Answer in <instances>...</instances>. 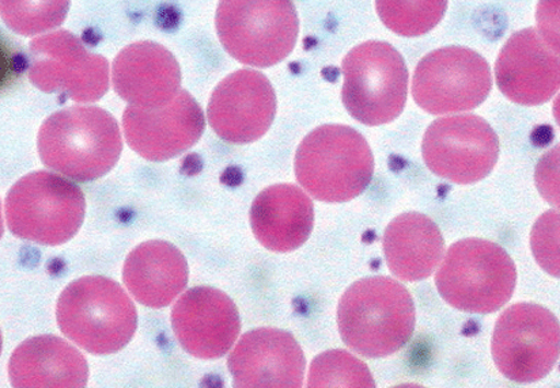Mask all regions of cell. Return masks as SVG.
Masks as SVG:
<instances>
[{
    "mask_svg": "<svg viewBox=\"0 0 560 388\" xmlns=\"http://www.w3.org/2000/svg\"><path fill=\"white\" fill-rule=\"evenodd\" d=\"M535 183L542 199L560 210V143L537 163Z\"/></svg>",
    "mask_w": 560,
    "mask_h": 388,
    "instance_id": "27",
    "label": "cell"
},
{
    "mask_svg": "<svg viewBox=\"0 0 560 388\" xmlns=\"http://www.w3.org/2000/svg\"><path fill=\"white\" fill-rule=\"evenodd\" d=\"M491 87L490 66L478 52L446 47L419 61L412 95L428 114L450 115L478 108L489 97Z\"/></svg>",
    "mask_w": 560,
    "mask_h": 388,
    "instance_id": "10",
    "label": "cell"
},
{
    "mask_svg": "<svg viewBox=\"0 0 560 388\" xmlns=\"http://www.w3.org/2000/svg\"><path fill=\"white\" fill-rule=\"evenodd\" d=\"M9 378L11 386L19 388H81L88 386L89 365L63 339L38 336L11 354Z\"/></svg>",
    "mask_w": 560,
    "mask_h": 388,
    "instance_id": "20",
    "label": "cell"
},
{
    "mask_svg": "<svg viewBox=\"0 0 560 388\" xmlns=\"http://www.w3.org/2000/svg\"><path fill=\"white\" fill-rule=\"evenodd\" d=\"M530 247L542 271L560 279V211H547L537 219L530 233Z\"/></svg>",
    "mask_w": 560,
    "mask_h": 388,
    "instance_id": "26",
    "label": "cell"
},
{
    "mask_svg": "<svg viewBox=\"0 0 560 388\" xmlns=\"http://www.w3.org/2000/svg\"><path fill=\"white\" fill-rule=\"evenodd\" d=\"M368 365L346 351H329L313 360L307 387H374Z\"/></svg>",
    "mask_w": 560,
    "mask_h": 388,
    "instance_id": "25",
    "label": "cell"
},
{
    "mask_svg": "<svg viewBox=\"0 0 560 388\" xmlns=\"http://www.w3.org/2000/svg\"><path fill=\"white\" fill-rule=\"evenodd\" d=\"M128 145L150 162H165L186 153L199 142L206 118L200 105L182 90L164 108L128 106L122 114Z\"/></svg>",
    "mask_w": 560,
    "mask_h": 388,
    "instance_id": "14",
    "label": "cell"
},
{
    "mask_svg": "<svg viewBox=\"0 0 560 388\" xmlns=\"http://www.w3.org/2000/svg\"><path fill=\"white\" fill-rule=\"evenodd\" d=\"M56 319L67 339L98 356L121 351L138 328L130 296L104 275H85L67 285L56 307Z\"/></svg>",
    "mask_w": 560,
    "mask_h": 388,
    "instance_id": "3",
    "label": "cell"
},
{
    "mask_svg": "<svg viewBox=\"0 0 560 388\" xmlns=\"http://www.w3.org/2000/svg\"><path fill=\"white\" fill-rule=\"evenodd\" d=\"M276 115V90L255 70H238L223 79L207 108L211 128L232 144L254 143L265 137Z\"/></svg>",
    "mask_w": 560,
    "mask_h": 388,
    "instance_id": "13",
    "label": "cell"
},
{
    "mask_svg": "<svg viewBox=\"0 0 560 388\" xmlns=\"http://www.w3.org/2000/svg\"><path fill=\"white\" fill-rule=\"evenodd\" d=\"M69 8L70 3L66 0H50V2L3 0L0 2V13L4 24L22 36H35L60 26L69 13Z\"/></svg>",
    "mask_w": 560,
    "mask_h": 388,
    "instance_id": "23",
    "label": "cell"
},
{
    "mask_svg": "<svg viewBox=\"0 0 560 388\" xmlns=\"http://www.w3.org/2000/svg\"><path fill=\"white\" fill-rule=\"evenodd\" d=\"M377 13L384 24L397 35L422 36L440 24L447 9L446 2H377Z\"/></svg>",
    "mask_w": 560,
    "mask_h": 388,
    "instance_id": "24",
    "label": "cell"
},
{
    "mask_svg": "<svg viewBox=\"0 0 560 388\" xmlns=\"http://www.w3.org/2000/svg\"><path fill=\"white\" fill-rule=\"evenodd\" d=\"M315 223L311 197L290 184L273 185L256 197L250 208V227L268 250L289 252L310 238Z\"/></svg>",
    "mask_w": 560,
    "mask_h": 388,
    "instance_id": "19",
    "label": "cell"
},
{
    "mask_svg": "<svg viewBox=\"0 0 560 388\" xmlns=\"http://www.w3.org/2000/svg\"><path fill=\"white\" fill-rule=\"evenodd\" d=\"M172 328L184 351L196 358L215 360L232 350L241 331L234 302L211 286H195L172 308Z\"/></svg>",
    "mask_w": 560,
    "mask_h": 388,
    "instance_id": "15",
    "label": "cell"
},
{
    "mask_svg": "<svg viewBox=\"0 0 560 388\" xmlns=\"http://www.w3.org/2000/svg\"><path fill=\"white\" fill-rule=\"evenodd\" d=\"M416 322L410 292L384 275L357 281L339 302L341 340L363 357H388L400 351L411 340Z\"/></svg>",
    "mask_w": 560,
    "mask_h": 388,
    "instance_id": "1",
    "label": "cell"
},
{
    "mask_svg": "<svg viewBox=\"0 0 560 388\" xmlns=\"http://www.w3.org/2000/svg\"><path fill=\"white\" fill-rule=\"evenodd\" d=\"M341 98L347 111L365 126H383L405 110L408 70L405 59L384 42H368L347 54Z\"/></svg>",
    "mask_w": 560,
    "mask_h": 388,
    "instance_id": "8",
    "label": "cell"
},
{
    "mask_svg": "<svg viewBox=\"0 0 560 388\" xmlns=\"http://www.w3.org/2000/svg\"><path fill=\"white\" fill-rule=\"evenodd\" d=\"M371 145L354 128L329 124L302 140L295 154V176L315 199L346 202L365 192L372 183Z\"/></svg>",
    "mask_w": 560,
    "mask_h": 388,
    "instance_id": "4",
    "label": "cell"
},
{
    "mask_svg": "<svg viewBox=\"0 0 560 388\" xmlns=\"http://www.w3.org/2000/svg\"><path fill=\"white\" fill-rule=\"evenodd\" d=\"M37 149L50 171L89 183L116 166L122 139L119 124L108 111L98 106H72L43 122Z\"/></svg>",
    "mask_w": 560,
    "mask_h": 388,
    "instance_id": "2",
    "label": "cell"
},
{
    "mask_svg": "<svg viewBox=\"0 0 560 388\" xmlns=\"http://www.w3.org/2000/svg\"><path fill=\"white\" fill-rule=\"evenodd\" d=\"M517 271L502 246L485 239H464L450 247L435 285L457 310L491 314L514 294Z\"/></svg>",
    "mask_w": 560,
    "mask_h": 388,
    "instance_id": "6",
    "label": "cell"
},
{
    "mask_svg": "<svg viewBox=\"0 0 560 388\" xmlns=\"http://www.w3.org/2000/svg\"><path fill=\"white\" fill-rule=\"evenodd\" d=\"M228 367L234 387L300 388L304 386L306 362L293 334L262 328L241 337Z\"/></svg>",
    "mask_w": 560,
    "mask_h": 388,
    "instance_id": "16",
    "label": "cell"
},
{
    "mask_svg": "<svg viewBox=\"0 0 560 388\" xmlns=\"http://www.w3.org/2000/svg\"><path fill=\"white\" fill-rule=\"evenodd\" d=\"M422 151L425 165L435 176L469 185L492 172L500 156V140L479 116H451L431 124Z\"/></svg>",
    "mask_w": 560,
    "mask_h": 388,
    "instance_id": "12",
    "label": "cell"
},
{
    "mask_svg": "<svg viewBox=\"0 0 560 388\" xmlns=\"http://www.w3.org/2000/svg\"><path fill=\"white\" fill-rule=\"evenodd\" d=\"M495 81L515 104H546L560 89V55L548 47L535 27L514 33L495 63Z\"/></svg>",
    "mask_w": 560,
    "mask_h": 388,
    "instance_id": "17",
    "label": "cell"
},
{
    "mask_svg": "<svg viewBox=\"0 0 560 388\" xmlns=\"http://www.w3.org/2000/svg\"><path fill=\"white\" fill-rule=\"evenodd\" d=\"M498 369L515 384L546 378L560 357V324L534 303L509 307L497 320L491 344Z\"/></svg>",
    "mask_w": 560,
    "mask_h": 388,
    "instance_id": "9",
    "label": "cell"
},
{
    "mask_svg": "<svg viewBox=\"0 0 560 388\" xmlns=\"http://www.w3.org/2000/svg\"><path fill=\"white\" fill-rule=\"evenodd\" d=\"M215 25L222 47L232 58L260 69L288 58L300 32L295 5L289 0L220 2Z\"/></svg>",
    "mask_w": 560,
    "mask_h": 388,
    "instance_id": "7",
    "label": "cell"
},
{
    "mask_svg": "<svg viewBox=\"0 0 560 388\" xmlns=\"http://www.w3.org/2000/svg\"><path fill=\"white\" fill-rule=\"evenodd\" d=\"M112 83L119 97L130 106L164 108L182 92V69L164 45L138 42L116 56Z\"/></svg>",
    "mask_w": 560,
    "mask_h": 388,
    "instance_id": "18",
    "label": "cell"
},
{
    "mask_svg": "<svg viewBox=\"0 0 560 388\" xmlns=\"http://www.w3.org/2000/svg\"><path fill=\"white\" fill-rule=\"evenodd\" d=\"M383 244L389 271L410 283L430 278L445 251L439 226L418 212L394 219L385 230Z\"/></svg>",
    "mask_w": 560,
    "mask_h": 388,
    "instance_id": "22",
    "label": "cell"
},
{
    "mask_svg": "<svg viewBox=\"0 0 560 388\" xmlns=\"http://www.w3.org/2000/svg\"><path fill=\"white\" fill-rule=\"evenodd\" d=\"M27 77L38 90L66 95L75 103H95L109 89V63L92 54L69 31L33 39Z\"/></svg>",
    "mask_w": 560,
    "mask_h": 388,
    "instance_id": "11",
    "label": "cell"
},
{
    "mask_svg": "<svg viewBox=\"0 0 560 388\" xmlns=\"http://www.w3.org/2000/svg\"><path fill=\"white\" fill-rule=\"evenodd\" d=\"M553 117H556V120L560 128V94L558 95L556 103H553Z\"/></svg>",
    "mask_w": 560,
    "mask_h": 388,
    "instance_id": "29",
    "label": "cell"
},
{
    "mask_svg": "<svg viewBox=\"0 0 560 388\" xmlns=\"http://www.w3.org/2000/svg\"><path fill=\"white\" fill-rule=\"evenodd\" d=\"M4 211L10 232L19 238L59 246L80 232L86 200L82 189L69 179L49 172H35L10 189Z\"/></svg>",
    "mask_w": 560,
    "mask_h": 388,
    "instance_id": "5",
    "label": "cell"
},
{
    "mask_svg": "<svg viewBox=\"0 0 560 388\" xmlns=\"http://www.w3.org/2000/svg\"><path fill=\"white\" fill-rule=\"evenodd\" d=\"M122 281L140 305L164 308L186 290L188 263L170 242H144L128 255Z\"/></svg>",
    "mask_w": 560,
    "mask_h": 388,
    "instance_id": "21",
    "label": "cell"
},
{
    "mask_svg": "<svg viewBox=\"0 0 560 388\" xmlns=\"http://www.w3.org/2000/svg\"><path fill=\"white\" fill-rule=\"evenodd\" d=\"M539 35L553 52L560 55V0H547L537 4Z\"/></svg>",
    "mask_w": 560,
    "mask_h": 388,
    "instance_id": "28",
    "label": "cell"
}]
</instances>
